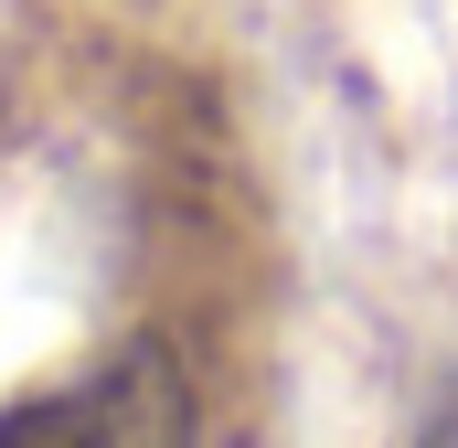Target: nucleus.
<instances>
[{
    "instance_id": "nucleus-1",
    "label": "nucleus",
    "mask_w": 458,
    "mask_h": 448,
    "mask_svg": "<svg viewBox=\"0 0 458 448\" xmlns=\"http://www.w3.org/2000/svg\"><path fill=\"white\" fill-rule=\"evenodd\" d=\"M0 448H192V384L160 341H117L97 374L11 406Z\"/></svg>"
},
{
    "instance_id": "nucleus-2",
    "label": "nucleus",
    "mask_w": 458,
    "mask_h": 448,
    "mask_svg": "<svg viewBox=\"0 0 458 448\" xmlns=\"http://www.w3.org/2000/svg\"><path fill=\"white\" fill-rule=\"evenodd\" d=\"M416 448H458V395L437 406V417H427V438H416Z\"/></svg>"
}]
</instances>
